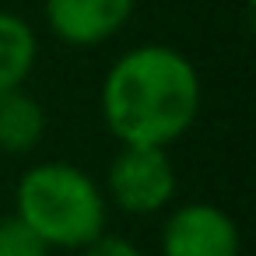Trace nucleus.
Segmentation results:
<instances>
[{
	"label": "nucleus",
	"instance_id": "obj_2",
	"mask_svg": "<svg viewBox=\"0 0 256 256\" xmlns=\"http://www.w3.org/2000/svg\"><path fill=\"white\" fill-rule=\"evenodd\" d=\"M109 200L102 182L70 162H39L14 186V214L32 224L50 249L78 252L109 232Z\"/></svg>",
	"mask_w": 256,
	"mask_h": 256
},
{
	"label": "nucleus",
	"instance_id": "obj_5",
	"mask_svg": "<svg viewBox=\"0 0 256 256\" xmlns=\"http://www.w3.org/2000/svg\"><path fill=\"white\" fill-rule=\"evenodd\" d=\"M137 0H46V25L67 46H102L130 22Z\"/></svg>",
	"mask_w": 256,
	"mask_h": 256
},
{
	"label": "nucleus",
	"instance_id": "obj_9",
	"mask_svg": "<svg viewBox=\"0 0 256 256\" xmlns=\"http://www.w3.org/2000/svg\"><path fill=\"white\" fill-rule=\"evenodd\" d=\"M74 256H144V252H140L137 242H130L123 235H112V232H102L95 242L81 246Z\"/></svg>",
	"mask_w": 256,
	"mask_h": 256
},
{
	"label": "nucleus",
	"instance_id": "obj_8",
	"mask_svg": "<svg viewBox=\"0 0 256 256\" xmlns=\"http://www.w3.org/2000/svg\"><path fill=\"white\" fill-rule=\"evenodd\" d=\"M50 252L53 249L42 242V235L18 214L0 221V256H50Z\"/></svg>",
	"mask_w": 256,
	"mask_h": 256
},
{
	"label": "nucleus",
	"instance_id": "obj_4",
	"mask_svg": "<svg viewBox=\"0 0 256 256\" xmlns=\"http://www.w3.org/2000/svg\"><path fill=\"white\" fill-rule=\"evenodd\" d=\"M162 256H242V235L228 210L207 200H190L168 210L162 235Z\"/></svg>",
	"mask_w": 256,
	"mask_h": 256
},
{
	"label": "nucleus",
	"instance_id": "obj_10",
	"mask_svg": "<svg viewBox=\"0 0 256 256\" xmlns=\"http://www.w3.org/2000/svg\"><path fill=\"white\" fill-rule=\"evenodd\" d=\"M246 4H252V0H246Z\"/></svg>",
	"mask_w": 256,
	"mask_h": 256
},
{
	"label": "nucleus",
	"instance_id": "obj_7",
	"mask_svg": "<svg viewBox=\"0 0 256 256\" xmlns=\"http://www.w3.org/2000/svg\"><path fill=\"white\" fill-rule=\"evenodd\" d=\"M39 60V39L22 14L0 11V95L25 88Z\"/></svg>",
	"mask_w": 256,
	"mask_h": 256
},
{
	"label": "nucleus",
	"instance_id": "obj_1",
	"mask_svg": "<svg viewBox=\"0 0 256 256\" xmlns=\"http://www.w3.org/2000/svg\"><path fill=\"white\" fill-rule=\"evenodd\" d=\"M200 74L172 46L148 42L126 50L102 78L98 109L120 144L172 148L200 116Z\"/></svg>",
	"mask_w": 256,
	"mask_h": 256
},
{
	"label": "nucleus",
	"instance_id": "obj_3",
	"mask_svg": "<svg viewBox=\"0 0 256 256\" xmlns=\"http://www.w3.org/2000/svg\"><path fill=\"white\" fill-rule=\"evenodd\" d=\"M102 193L109 207L148 218L172 204L176 196V165L168 148H148V144H120L106 168Z\"/></svg>",
	"mask_w": 256,
	"mask_h": 256
},
{
	"label": "nucleus",
	"instance_id": "obj_6",
	"mask_svg": "<svg viewBox=\"0 0 256 256\" xmlns=\"http://www.w3.org/2000/svg\"><path fill=\"white\" fill-rule=\"evenodd\" d=\"M46 137V112L39 98H32L25 88L0 95V151L4 154H28Z\"/></svg>",
	"mask_w": 256,
	"mask_h": 256
}]
</instances>
